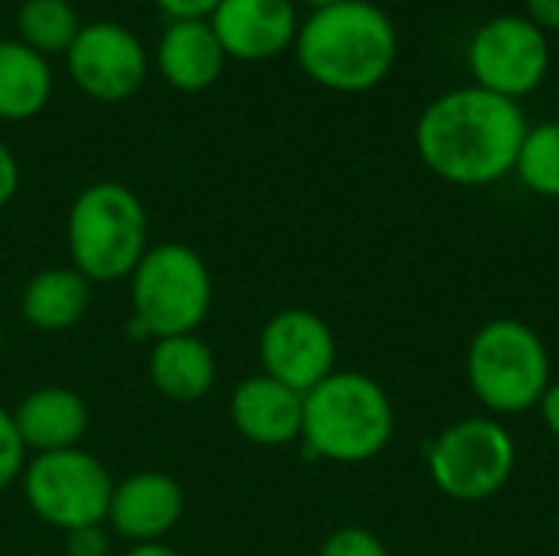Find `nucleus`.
Masks as SVG:
<instances>
[{
	"mask_svg": "<svg viewBox=\"0 0 559 556\" xmlns=\"http://www.w3.org/2000/svg\"><path fill=\"white\" fill-rule=\"evenodd\" d=\"M527 118L514 98L462 85L432 98L416 121L419 161L445 184L488 187L514 174Z\"/></svg>",
	"mask_w": 559,
	"mask_h": 556,
	"instance_id": "1",
	"label": "nucleus"
},
{
	"mask_svg": "<svg viewBox=\"0 0 559 556\" xmlns=\"http://www.w3.org/2000/svg\"><path fill=\"white\" fill-rule=\"evenodd\" d=\"M305 75L331 92L357 95L386 79L396 62V26L370 0H341L314 10L295 36Z\"/></svg>",
	"mask_w": 559,
	"mask_h": 556,
	"instance_id": "2",
	"label": "nucleus"
},
{
	"mask_svg": "<svg viewBox=\"0 0 559 556\" xmlns=\"http://www.w3.org/2000/svg\"><path fill=\"white\" fill-rule=\"evenodd\" d=\"M396 429L390 393L360 370H334L305 393L301 442L308 456L360 465L377 459Z\"/></svg>",
	"mask_w": 559,
	"mask_h": 556,
	"instance_id": "3",
	"label": "nucleus"
},
{
	"mask_svg": "<svg viewBox=\"0 0 559 556\" xmlns=\"http://www.w3.org/2000/svg\"><path fill=\"white\" fill-rule=\"evenodd\" d=\"M66 246L88 282L131 279L147 252V213L138 193L115 180L88 184L69 206Z\"/></svg>",
	"mask_w": 559,
	"mask_h": 556,
	"instance_id": "4",
	"label": "nucleus"
},
{
	"mask_svg": "<svg viewBox=\"0 0 559 556\" xmlns=\"http://www.w3.org/2000/svg\"><path fill=\"white\" fill-rule=\"evenodd\" d=\"M550 351L521 318H491L465 354V374L475 400L495 416H518L540 403L550 380Z\"/></svg>",
	"mask_w": 559,
	"mask_h": 556,
	"instance_id": "5",
	"label": "nucleus"
},
{
	"mask_svg": "<svg viewBox=\"0 0 559 556\" xmlns=\"http://www.w3.org/2000/svg\"><path fill=\"white\" fill-rule=\"evenodd\" d=\"M134 334L180 338L197 334L213 308V275L203 256L183 242H160L131 272Z\"/></svg>",
	"mask_w": 559,
	"mask_h": 556,
	"instance_id": "6",
	"label": "nucleus"
},
{
	"mask_svg": "<svg viewBox=\"0 0 559 556\" xmlns=\"http://www.w3.org/2000/svg\"><path fill=\"white\" fill-rule=\"evenodd\" d=\"M514 436L491 416H468L445 426L426 446V469L432 485L465 505L495 498L514 475Z\"/></svg>",
	"mask_w": 559,
	"mask_h": 556,
	"instance_id": "7",
	"label": "nucleus"
},
{
	"mask_svg": "<svg viewBox=\"0 0 559 556\" xmlns=\"http://www.w3.org/2000/svg\"><path fill=\"white\" fill-rule=\"evenodd\" d=\"M20 478H23L26 505L49 528L69 534L108 521L115 482L108 469L82 449L33 456V462H26Z\"/></svg>",
	"mask_w": 559,
	"mask_h": 556,
	"instance_id": "8",
	"label": "nucleus"
},
{
	"mask_svg": "<svg viewBox=\"0 0 559 556\" xmlns=\"http://www.w3.org/2000/svg\"><path fill=\"white\" fill-rule=\"evenodd\" d=\"M468 69L475 75V85L518 102L547 79V29H540L531 16H491L475 29L468 43Z\"/></svg>",
	"mask_w": 559,
	"mask_h": 556,
	"instance_id": "9",
	"label": "nucleus"
},
{
	"mask_svg": "<svg viewBox=\"0 0 559 556\" xmlns=\"http://www.w3.org/2000/svg\"><path fill=\"white\" fill-rule=\"evenodd\" d=\"M69 79L95 102L115 105L138 95L147 79V49L121 23L98 20L82 23L79 36L66 52Z\"/></svg>",
	"mask_w": 559,
	"mask_h": 556,
	"instance_id": "10",
	"label": "nucleus"
},
{
	"mask_svg": "<svg viewBox=\"0 0 559 556\" xmlns=\"http://www.w3.org/2000/svg\"><path fill=\"white\" fill-rule=\"evenodd\" d=\"M262 374L308 393L337 370V341L331 324L308 308L275 311L259 334Z\"/></svg>",
	"mask_w": 559,
	"mask_h": 556,
	"instance_id": "11",
	"label": "nucleus"
},
{
	"mask_svg": "<svg viewBox=\"0 0 559 556\" xmlns=\"http://www.w3.org/2000/svg\"><path fill=\"white\" fill-rule=\"evenodd\" d=\"M210 26L226 59L262 62L295 46L298 13L292 0H219Z\"/></svg>",
	"mask_w": 559,
	"mask_h": 556,
	"instance_id": "12",
	"label": "nucleus"
},
{
	"mask_svg": "<svg viewBox=\"0 0 559 556\" xmlns=\"http://www.w3.org/2000/svg\"><path fill=\"white\" fill-rule=\"evenodd\" d=\"M183 518V488L164 472H138L115 485L108 524L134 544H157Z\"/></svg>",
	"mask_w": 559,
	"mask_h": 556,
	"instance_id": "13",
	"label": "nucleus"
},
{
	"mask_svg": "<svg viewBox=\"0 0 559 556\" xmlns=\"http://www.w3.org/2000/svg\"><path fill=\"white\" fill-rule=\"evenodd\" d=\"M229 416L242 439L265 449H278L301 439L305 393L278 383L269 374H255L236 387L229 400Z\"/></svg>",
	"mask_w": 559,
	"mask_h": 556,
	"instance_id": "14",
	"label": "nucleus"
},
{
	"mask_svg": "<svg viewBox=\"0 0 559 556\" xmlns=\"http://www.w3.org/2000/svg\"><path fill=\"white\" fill-rule=\"evenodd\" d=\"M16 433L36 456L79 449L88 429V410L82 397L69 387H39L26 393L13 410Z\"/></svg>",
	"mask_w": 559,
	"mask_h": 556,
	"instance_id": "15",
	"label": "nucleus"
},
{
	"mask_svg": "<svg viewBox=\"0 0 559 556\" xmlns=\"http://www.w3.org/2000/svg\"><path fill=\"white\" fill-rule=\"evenodd\" d=\"M226 52L210 20H174L157 43V69L177 92H203L219 82Z\"/></svg>",
	"mask_w": 559,
	"mask_h": 556,
	"instance_id": "16",
	"label": "nucleus"
},
{
	"mask_svg": "<svg viewBox=\"0 0 559 556\" xmlns=\"http://www.w3.org/2000/svg\"><path fill=\"white\" fill-rule=\"evenodd\" d=\"M147 377L174 403H197L216 383V357L197 334L160 338L147 357Z\"/></svg>",
	"mask_w": 559,
	"mask_h": 556,
	"instance_id": "17",
	"label": "nucleus"
},
{
	"mask_svg": "<svg viewBox=\"0 0 559 556\" xmlns=\"http://www.w3.org/2000/svg\"><path fill=\"white\" fill-rule=\"evenodd\" d=\"M92 301V282L75 269H43L20 295V311L36 331H69L75 328Z\"/></svg>",
	"mask_w": 559,
	"mask_h": 556,
	"instance_id": "18",
	"label": "nucleus"
},
{
	"mask_svg": "<svg viewBox=\"0 0 559 556\" xmlns=\"http://www.w3.org/2000/svg\"><path fill=\"white\" fill-rule=\"evenodd\" d=\"M52 98L46 56L20 39H0V121H26Z\"/></svg>",
	"mask_w": 559,
	"mask_h": 556,
	"instance_id": "19",
	"label": "nucleus"
},
{
	"mask_svg": "<svg viewBox=\"0 0 559 556\" xmlns=\"http://www.w3.org/2000/svg\"><path fill=\"white\" fill-rule=\"evenodd\" d=\"M79 29L82 23L69 0H23L16 10L20 43H26L39 56H49V52L66 56Z\"/></svg>",
	"mask_w": 559,
	"mask_h": 556,
	"instance_id": "20",
	"label": "nucleus"
},
{
	"mask_svg": "<svg viewBox=\"0 0 559 556\" xmlns=\"http://www.w3.org/2000/svg\"><path fill=\"white\" fill-rule=\"evenodd\" d=\"M514 174L531 193L559 200V121L527 128L518 151Z\"/></svg>",
	"mask_w": 559,
	"mask_h": 556,
	"instance_id": "21",
	"label": "nucleus"
},
{
	"mask_svg": "<svg viewBox=\"0 0 559 556\" xmlns=\"http://www.w3.org/2000/svg\"><path fill=\"white\" fill-rule=\"evenodd\" d=\"M26 469V446L16 433L13 413L0 406V492L10 488Z\"/></svg>",
	"mask_w": 559,
	"mask_h": 556,
	"instance_id": "22",
	"label": "nucleus"
},
{
	"mask_svg": "<svg viewBox=\"0 0 559 556\" xmlns=\"http://www.w3.org/2000/svg\"><path fill=\"white\" fill-rule=\"evenodd\" d=\"M318 556H390V551L367 528H337L334 534H328Z\"/></svg>",
	"mask_w": 559,
	"mask_h": 556,
	"instance_id": "23",
	"label": "nucleus"
},
{
	"mask_svg": "<svg viewBox=\"0 0 559 556\" xmlns=\"http://www.w3.org/2000/svg\"><path fill=\"white\" fill-rule=\"evenodd\" d=\"M66 554L69 556H108V537L102 524L95 528H79L66 534Z\"/></svg>",
	"mask_w": 559,
	"mask_h": 556,
	"instance_id": "24",
	"label": "nucleus"
},
{
	"mask_svg": "<svg viewBox=\"0 0 559 556\" xmlns=\"http://www.w3.org/2000/svg\"><path fill=\"white\" fill-rule=\"evenodd\" d=\"M170 20H210L219 0H154Z\"/></svg>",
	"mask_w": 559,
	"mask_h": 556,
	"instance_id": "25",
	"label": "nucleus"
},
{
	"mask_svg": "<svg viewBox=\"0 0 559 556\" xmlns=\"http://www.w3.org/2000/svg\"><path fill=\"white\" fill-rule=\"evenodd\" d=\"M16 187H20V164L13 151L0 141V206H7L16 197Z\"/></svg>",
	"mask_w": 559,
	"mask_h": 556,
	"instance_id": "26",
	"label": "nucleus"
},
{
	"mask_svg": "<svg viewBox=\"0 0 559 556\" xmlns=\"http://www.w3.org/2000/svg\"><path fill=\"white\" fill-rule=\"evenodd\" d=\"M524 3H527V16L540 29H559V0H524Z\"/></svg>",
	"mask_w": 559,
	"mask_h": 556,
	"instance_id": "27",
	"label": "nucleus"
},
{
	"mask_svg": "<svg viewBox=\"0 0 559 556\" xmlns=\"http://www.w3.org/2000/svg\"><path fill=\"white\" fill-rule=\"evenodd\" d=\"M537 410H540V419H544V426L550 429V436L559 439V383H550V387H547V393L540 397Z\"/></svg>",
	"mask_w": 559,
	"mask_h": 556,
	"instance_id": "28",
	"label": "nucleus"
},
{
	"mask_svg": "<svg viewBox=\"0 0 559 556\" xmlns=\"http://www.w3.org/2000/svg\"><path fill=\"white\" fill-rule=\"evenodd\" d=\"M124 556H180V554L157 541V544H134V547H131Z\"/></svg>",
	"mask_w": 559,
	"mask_h": 556,
	"instance_id": "29",
	"label": "nucleus"
},
{
	"mask_svg": "<svg viewBox=\"0 0 559 556\" xmlns=\"http://www.w3.org/2000/svg\"><path fill=\"white\" fill-rule=\"evenodd\" d=\"M301 3H308V7H314V10H321V7H334V3H341V0H301Z\"/></svg>",
	"mask_w": 559,
	"mask_h": 556,
	"instance_id": "30",
	"label": "nucleus"
},
{
	"mask_svg": "<svg viewBox=\"0 0 559 556\" xmlns=\"http://www.w3.org/2000/svg\"><path fill=\"white\" fill-rule=\"evenodd\" d=\"M0 351H3V328H0Z\"/></svg>",
	"mask_w": 559,
	"mask_h": 556,
	"instance_id": "31",
	"label": "nucleus"
}]
</instances>
